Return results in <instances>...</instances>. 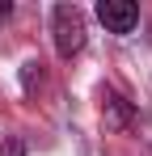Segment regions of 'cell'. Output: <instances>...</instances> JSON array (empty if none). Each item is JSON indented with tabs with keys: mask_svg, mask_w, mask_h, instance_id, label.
Masks as SVG:
<instances>
[{
	"mask_svg": "<svg viewBox=\"0 0 152 156\" xmlns=\"http://www.w3.org/2000/svg\"><path fill=\"white\" fill-rule=\"evenodd\" d=\"M101 118H106V127L127 131L131 122H135V110H131V101H127V97H118L114 89H106V93H101Z\"/></svg>",
	"mask_w": 152,
	"mask_h": 156,
	"instance_id": "3957f363",
	"label": "cell"
},
{
	"mask_svg": "<svg viewBox=\"0 0 152 156\" xmlns=\"http://www.w3.org/2000/svg\"><path fill=\"white\" fill-rule=\"evenodd\" d=\"M9 17H13V4H9V0H0V26H4Z\"/></svg>",
	"mask_w": 152,
	"mask_h": 156,
	"instance_id": "5b68a950",
	"label": "cell"
},
{
	"mask_svg": "<svg viewBox=\"0 0 152 156\" xmlns=\"http://www.w3.org/2000/svg\"><path fill=\"white\" fill-rule=\"evenodd\" d=\"M51 38H55V51L63 59L85 51V13L76 4H55L51 9Z\"/></svg>",
	"mask_w": 152,
	"mask_h": 156,
	"instance_id": "6da1fadb",
	"label": "cell"
},
{
	"mask_svg": "<svg viewBox=\"0 0 152 156\" xmlns=\"http://www.w3.org/2000/svg\"><path fill=\"white\" fill-rule=\"evenodd\" d=\"M0 156H25L21 139H9V144H0Z\"/></svg>",
	"mask_w": 152,
	"mask_h": 156,
	"instance_id": "277c9868",
	"label": "cell"
},
{
	"mask_svg": "<svg viewBox=\"0 0 152 156\" xmlns=\"http://www.w3.org/2000/svg\"><path fill=\"white\" fill-rule=\"evenodd\" d=\"M97 21L110 34H131L135 21H139V9L131 4V0H101L97 4Z\"/></svg>",
	"mask_w": 152,
	"mask_h": 156,
	"instance_id": "7a4b0ae2",
	"label": "cell"
}]
</instances>
